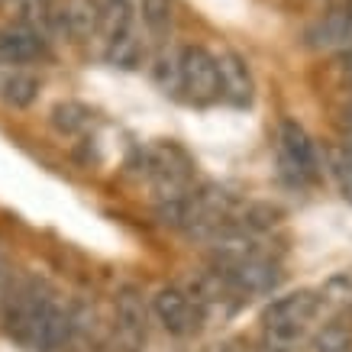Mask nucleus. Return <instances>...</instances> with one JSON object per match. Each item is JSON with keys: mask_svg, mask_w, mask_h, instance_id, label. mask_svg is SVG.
I'll return each instance as SVG.
<instances>
[{"mask_svg": "<svg viewBox=\"0 0 352 352\" xmlns=\"http://www.w3.org/2000/svg\"><path fill=\"white\" fill-rule=\"evenodd\" d=\"M52 300H55V294L43 278H36V275L20 278L10 288L7 300H3V330H7V336L13 342H20L23 349L32 352L36 333L43 327Z\"/></svg>", "mask_w": 352, "mask_h": 352, "instance_id": "f257e3e1", "label": "nucleus"}, {"mask_svg": "<svg viewBox=\"0 0 352 352\" xmlns=\"http://www.w3.org/2000/svg\"><path fill=\"white\" fill-rule=\"evenodd\" d=\"M320 310V298L310 294V291H291L281 294L265 307L262 314V330H265V342L275 346H298L300 336L307 333L310 320L317 317Z\"/></svg>", "mask_w": 352, "mask_h": 352, "instance_id": "f03ea898", "label": "nucleus"}, {"mask_svg": "<svg viewBox=\"0 0 352 352\" xmlns=\"http://www.w3.org/2000/svg\"><path fill=\"white\" fill-rule=\"evenodd\" d=\"M142 168L152 182L155 201H175L188 197L191 188V159L184 155L175 142H155L142 152Z\"/></svg>", "mask_w": 352, "mask_h": 352, "instance_id": "7ed1b4c3", "label": "nucleus"}, {"mask_svg": "<svg viewBox=\"0 0 352 352\" xmlns=\"http://www.w3.org/2000/svg\"><path fill=\"white\" fill-rule=\"evenodd\" d=\"M230 223H233V197L223 188L207 184L201 191H191V197H188V217H184V226H182L191 239L214 243Z\"/></svg>", "mask_w": 352, "mask_h": 352, "instance_id": "20e7f679", "label": "nucleus"}, {"mask_svg": "<svg viewBox=\"0 0 352 352\" xmlns=\"http://www.w3.org/2000/svg\"><path fill=\"white\" fill-rule=\"evenodd\" d=\"M278 165H281V175H288L294 184H307L320 175L317 146L298 120L278 123Z\"/></svg>", "mask_w": 352, "mask_h": 352, "instance_id": "39448f33", "label": "nucleus"}, {"mask_svg": "<svg viewBox=\"0 0 352 352\" xmlns=\"http://www.w3.org/2000/svg\"><path fill=\"white\" fill-rule=\"evenodd\" d=\"M149 333V307L136 288H123L113 298V342L117 352H142Z\"/></svg>", "mask_w": 352, "mask_h": 352, "instance_id": "423d86ee", "label": "nucleus"}, {"mask_svg": "<svg viewBox=\"0 0 352 352\" xmlns=\"http://www.w3.org/2000/svg\"><path fill=\"white\" fill-rule=\"evenodd\" d=\"M182 91L194 104H210L220 97L217 55H210L204 45H184L182 49Z\"/></svg>", "mask_w": 352, "mask_h": 352, "instance_id": "0eeeda50", "label": "nucleus"}, {"mask_svg": "<svg viewBox=\"0 0 352 352\" xmlns=\"http://www.w3.org/2000/svg\"><path fill=\"white\" fill-rule=\"evenodd\" d=\"M152 314L155 320L162 323V330H168L171 336H184V333L197 330L204 323V307L191 298V291L184 288H162L155 298H152Z\"/></svg>", "mask_w": 352, "mask_h": 352, "instance_id": "6e6552de", "label": "nucleus"}, {"mask_svg": "<svg viewBox=\"0 0 352 352\" xmlns=\"http://www.w3.org/2000/svg\"><path fill=\"white\" fill-rule=\"evenodd\" d=\"M304 43L310 49H317V52H333V49H352V10L349 3L346 7H333L320 16V20H314L304 32Z\"/></svg>", "mask_w": 352, "mask_h": 352, "instance_id": "1a4fd4ad", "label": "nucleus"}, {"mask_svg": "<svg viewBox=\"0 0 352 352\" xmlns=\"http://www.w3.org/2000/svg\"><path fill=\"white\" fill-rule=\"evenodd\" d=\"M226 275V281L233 285V291L243 298H256V294H268V291L278 285V268L268 262L265 256L258 258H245V262H236V265H217Z\"/></svg>", "mask_w": 352, "mask_h": 352, "instance_id": "9d476101", "label": "nucleus"}, {"mask_svg": "<svg viewBox=\"0 0 352 352\" xmlns=\"http://www.w3.org/2000/svg\"><path fill=\"white\" fill-rule=\"evenodd\" d=\"M49 55V39H43L39 32H32L23 23H10L0 26V62L7 65H30Z\"/></svg>", "mask_w": 352, "mask_h": 352, "instance_id": "9b49d317", "label": "nucleus"}, {"mask_svg": "<svg viewBox=\"0 0 352 352\" xmlns=\"http://www.w3.org/2000/svg\"><path fill=\"white\" fill-rule=\"evenodd\" d=\"M217 68H220V94L233 107H249L252 94H256V85H252V72H249L243 55L220 52L217 55Z\"/></svg>", "mask_w": 352, "mask_h": 352, "instance_id": "f8f14e48", "label": "nucleus"}, {"mask_svg": "<svg viewBox=\"0 0 352 352\" xmlns=\"http://www.w3.org/2000/svg\"><path fill=\"white\" fill-rule=\"evenodd\" d=\"M188 291H191V298L204 307V314H210V310H233V304L239 300L233 285L226 281V275L217 265L197 272Z\"/></svg>", "mask_w": 352, "mask_h": 352, "instance_id": "ddd939ff", "label": "nucleus"}, {"mask_svg": "<svg viewBox=\"0 0 352 352\" xmlns=\"http://www.w3.org/2000/svg\"><path fill=\"white\" fill-rule=\"evenodd\" d=\"M100 20H104V7L97 0H65V7L58 10V32L85 43L100 32Z\"/></svg>", "mask_w": 352, "mask_h": 352, "instance_id": "4468645a", "label": "nucleus"}, {"mask_svg": "<svg viewBox=\"0 0 352 352\" xmlns=\"http://www.w3.org/2000/svg\"><path fill=\"white\" fill-rule=\"evenodd\" d=\"M72 349V304L55 298L43 327L36 333L32 352H68Z\"/></svg>", "mask_w": 352, "mask_h": 352, "instance_id": "2eb2a0df", "label": "nucleus"}, {"mask_svg": "<svg viewBox=\"0 0 352 352\" xmlns=\"http://www.w3.org/2000/svg\"><path fill=\"white\" fill-rule=\"evenodd\" d=\"M107 62L113 65V68H120V72H133V68H139L142 65V58H146V43H142V32L133 26V30H126L123 36H117V39H110L107 43Z\"/></svg>", "mask_w": 352, "mask_h": 352, "instance_id": "dca6fc26", "label": "nucleus"}, {"mask_svg": "<svg viewBox=\"0 0 352 352\" xmlns=\"http://www.w3.org/2000/svg\"><path fill=\"white\" fill-rule=\"evenodd\" d=\"M149 72H152V81H155L159 91L178 94V91H182V49H171V45L159 49L155 58H152Z\"/></svg>", "mask_w": 352, "mask_h": 352, "instance_id": "f3484780", "label": "nucleus"}, {"mask_svg": "<svg viewBox=\"0 0 352 352\" xmlns=\"http://www.w3.org/2000/svg\"><path fill=\"white\" fill-rule=\"evenodd\" d=\"M0 94H3V104L13 110H26L36 104L39 97V78L32 72H13V75L3 78L0 85Z\"/></svg>", "mask_w": 352, "mask_h": 352, "instance_id": "a211bd4d", "label": "nucleus"}, {"mask_svg": "<svg viewBox=\"0 0 352 352\" xmlns=\"http://www.w3.org/2000/svg\"><path fill=\"white\" fill-rule=\"evenodd\" d=\"M49 123L58 136H81L87 126H91V110L78 100H62L55 104L52 113H49Z\"/></svg>", "mask_w": 352, "mask_h": 352, "instance_id": "6ab92c4d", "label": "nucleus"}, {"mask_svg": "<svg viewBox=\"0 0 352 352\" xmlns=\"http://www.w3.org/2000/svg\"><path fill=\"white\" fill-rule=\"evenodd\" d=\"M139 13H142L146 32L162 39V36H168L171 20H175V0H139Z\"/></svg>", "mask_w": 352, "mask_h": 352, "instance_id": "aec40b11", "label": "nucleus"}, {"mask_svg": "<svg viewBox=\"0 0 352 352\" xmlns=\"http://www.w3.org/2000/svg\"><path fill=\"white\" fill-rule=\"evenodd\" d=\"M314 349L317 352H352V330L340 320L323 323L320 333L314 336Z\"/></svg>", "mask_w": 352, "mask_h": 352, "instance_id": "412c9836", "label": "nucleus"}, {"mask_svg": "<svg viewBox=\"0 0 352 352\" xmlns=\"http://www.w3.org/2000/svg\"><path fill=\"white\" fill-rule=\"evenodd\" d=\"M327 165H330V175L340 194L352 204V152L342 146V149H330L327 152Z\"/></svg>", "mask_w": 352, "mask_h": 352, "instance_id": "4be33fe9", "label": "nucleus"}, {"mask_svg": "<svg viewBox=\"0 0 352 352\" xmlns=\"http://www.w3.org/2000/svg\"><path fill=\"white\" fill-rule=\"evenodd\" d=\"M320 304H330V307H346V304H352V275L349 272H340V275H333L330 281L323 285Z\"/></svg>", "mask_w": 352, "mask_h": 352, "instance_id": "5701e85b", "label": "nucleus"}, {"mask_svg": "<svg viewBox=\"0 0 352 352\" xmlns=\"http://www.w3.org/2000/svg\"><path fill=\"white\" fill-rule=\"evenodd\" d=\"M10 288H13V272H10V265H7V262L0 258V304L7 300Z\"/></svg>", "mask_w": 352, "mask_h": 352, "instance_id": "b1692460", "label": "nucleus"}, {"mask_svg": "<svg viewBox=\"0 0 352 352\" xmlns=\"http://www.w3.org/2000/svg\"><path fill=\"white\" fill-rule=\"evenodd\" d=\"M340 123H342V133H346V149L352 152V104L342 110V120H340Z\"/></svg>", "mask_w": 352, "mask_h": 352, "instance_id": "393cba45", "label": "nucleus"}, {"mask_svg": "<svg viewBox=\"0 0 352 352\" xmlns=\"http://www.w3.org/2000/svg\"><path fill=\"white\" fill-rule=\"evenodd\" d=\"M342 81L352 91V49H346V58H342Z\"/></svg>", "mask_w": 352, "mask_h": 352, "instance_id": "a878e982", "label": "nucleus"}, {"mask_svg": "<svg viewBox=\"0 0 352 352\" xmlns=\"http://www.w3.org/2000/svg\"><path fill=\"white\" fill-rule=\"evenodd\" d=\"M256 352H294L291 346H275V342H262Z\"/></svg>", "mask_w": 352, "mask_h": 352, "instance_id": "bb28decb", "label": "nucleus"}, {"mask_svg": "<svg viewBox=\"0 0 352 352\" xmlns=\"http://www.w3.org/2000/svg\"><path fill=\"white\" fill-rule=\"evenodd\" d=\"M45 3H49V7H55V3H58V0H45Z\"/></svg>", "mask_w": 352, "mask_h": 352, "instance_id": "cd10ccee", "label": "nucleus"}, {"mask_svg": "<svg viewBox=\"0 0 352 352\" xmlns=\"http://www.w3.org/2000/svg\"><path fill=\"white\" fill-rule=\"evenodd\" d=\"M3 3H13V0H0V7H3Z\"/></svg>", "mask_w": 352, "mask_h": 352, "instance_id": "c85d7f7f", "label": "nucleus"}, {"mask_svg": "<svg viewBox=\"0 0 352 352\" xmlns=\"http://www.w3.org/2000/svg\"><path fill=\"white\" fill-rule=\"evenodd\" d=\"M97 3H100V7H104V0H97Z\"/></svg>", "mask_w": 352, "mask_h": 352, "instance_id": "c756f323", "label": "nucleus"}, {"mask_svg": "<svg viewBox=\"0 0 352 352\" xmlns=\"http://www.w3.org/2000/svg\"><path fill=\"white\" fill-rule=\"evenodd\" d=\"M349 10H352V0H349Z\"/></svg>", "mask_w": 352, "mask_h": 352, "instance_id": "7c9ffc66", "label": "nucleus"}]
</instances>
